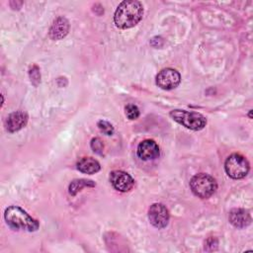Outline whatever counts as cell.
<instances>
[{
  "label": "cell",
  "mask_w": 253,
  "mask_h": 253,
  "mask_svg": "<svg viewBox=\"0 0 253 253\" xmlns=\"http://www.w3.org/2000/svg\"><path fill=\"white\" fill-rule=\"evenodd\" d=\"M218 245V241L216 238H213V237H211L209 239H207L206 243H205V250H208L209 247H211L209 249V251H212V250H215L216 247Z\"/></svg>",
  "instance_id": "cell-19"
},
{
  "label": "cell",
  "mask_w": 253,
  "mask_h": 253,
  "mask_svg": "<svg viewBox=\"0 0 253 253\" xmlns=\"http://www.w3.org/2000/svg\"><path fill=\"white\" fill-rule=\"evenodd\" d=\"M126 116L128 120H136L139 117V110L135 105L129 104L125 108Z\"/></svg>",
  "instance_id": "cell-15"
},
{
  "label": "cell",
  "mask_w": 253,
  "mask_h": 253,
  "mask_svg": "<svg viewBox=\"0 0 253 253\" xmlns=\"http://www.w3.org/2000/svg\"><path fill=\"white\" fill-rule=\"evenodd\" d=\"M143 16V6L139 1H123L114 14V23L117 28L126 30L137 25Z\"/></svg>",
  "instance_id": "cell-1"
},
{
  "label": "cell",
  "mask_w": 253,
  "mask_h": 253,
  "mask_svg": "<svg viewBox=\"0 0 253 253\" xmlns=\"http://www.w3.org/2000/svg\"><path fill=\"white\" fill-rule=\"evenodd\" d=\"M148 219L156 228H164L169 222V211L160 203L152 204L148 210Z\"/></svg>",
  "instance_id": "cell-7"
},
{
  "label": "cell",
  "mask_w": 253,
  "mask_h": 253,
  "mask_svg": "<svg viewBox=\"0 0 253 253\" xmlns=\"http://www.w3.org/2000/svg\"><path fill=\"white\" fill-rule=\"evenodd\" d=\"M91 148L94 152H96L98 154H102L103 149H104V144L99 137H95L91 140Z\"/></svg>",
  "instance_id": "cell-18"
},
{
  "label": "cell",
  "mask_w": 253,
  "mask_h": 253,
  "mask_svg": "<svg viewBox=\"0 0 253 253\" xmlns=\"http://www.w3.org/2000/svg\"><path fill=\"white\" fill-rule=\"evenodd\" d=\"M76 166L80 172L90 175L97 173L101 169L100 163L92 157H83L79 159Z\"/></svg>",
  "instance_id": "cell-13"
},
{
  "label": "cell",
  "mask_w": 253,
  "mask_h": 253,
  "mask_svg": "<svg viewBox=\"0 0 253 253\" xmlns=\"http://www.w3.org/2000/svg\"><path fill=\"white\" fill-rule=\"evenodd\" d=\"M156 85L163 90H172L181 82L180 73L173 68H164L158 72L155 78Z\"/></svg>",
  "instance_id": "cell-6"
},
{
  "label": "cell",
  "mask_w": 253,
  "mask_h": 253,
  "mask_svg": "<svg viewBox=\"0 0 253 253\" xmlns=\"http://www.w3.org/2000/svg\"><path fill=\"white\" fill-rule=\"evenodd\" d=\"M98 127L106 135H112L114 133V126L107 121H99Z\"/></svg>",
  "instance_id": "cell-17"
},
{
  "label": "cell",
  "mask_w": 253,
  "mask_h": 253,
  "mask_svg": "<svg viewBox=\"0 0 253 253\" xmlns=\"http://www.w3.org/2000/svg\"><path fill=\"white\" fill-rule=\"evenodd\" d=\"M249 118H250V119H252V116H251V111L249 112Z\"/></svg>",
  "instance_id": "cell-20"
},
{
  "label": "cell",
  "mask_w": 253,
  "mask_h": 253,
  "mask_svg": "<svg viewBox=\"0 0 253 253\" xmlns=\"http://www.w3.org/2000/svg\"><path fill=\"white\" fill-rule=\"evenodd\" d=\"M190 188L195 196L201 199H208L214 194L217 189V184L215 179L211 175L199 173L191 179Z\"/></svg>",
  "instance_id": "cell-3"
},
{
  "label": "cell",
  "mask_w": 253,
  "mask_h": 253,
  "mask_svg": "<svg viewBox=\"0 0 253 253\" xmlns=\"http://www.w3.org/2000/svg\"><path fill=\"white\" fill-rule=\"evenodd\" d=\"M229 222L236 228H244L251 223V215L247 210L232 209L228 214Z\"/></svg>",
  "instance_id": "cell-10"
},
{
  "label": "cell",
  "mask_w": 253,
  "mask_h": 253,
  "mask_svg": "<svg viewBox=\"0 0 253 253\" xmlns=\"http://www.w3.org/2000/svg\"><path fill=\"white\" fill-rule=\"evenodd\" d=\"M169 115L175 122L192 130H201L207 125V119L197 112L176 109L171 111Z\"/></svg>",
  "instance_id": "cell-4"
},
{
  "label": "cell",
  "mask_w": 253,
  "mask_h": 253,
  "mask_svg": "<svg viewBox=\"0 0 253 253\" xmlns=\"http://www.w3.org/2000/svg\"><path fill=\"white\" fill-rule=\"evenodd\" d=\"M68 31H69L68 20L64 17H58L52 22L48 34L51 40L59 41V40H62L64 37H66V35L68 34Z\"/></svg>",
  "instance_id": "cell-11"
},
{
  "label": "cell",
  "mask_w": 253,
  "mask_h": 253,
  "mask_svg": "<svg viewBox=\"0 0 253 253\" xmlns=\"http://www.w3.org/2000/svg\"><path fill=\"white\" fill-rule=\"evenodd\" d=\"M137 156L144 161H149V160H154L159 157L160 150L158 144L152 140V139H145L142 140L136 150Z\"/></svg>",
  "instance_id": "cell-9"
},
{
  "label": "cell",
  "mask_w": 253,
  "mask_h": 253,
  "mask_svg": "<svg viewBox=\"0 0 253 253\" xmlns=\"http://www.w3.org/2000/svg\"><path fill=\"white\" fill-rule=\"evenodd\" d=\"M29 75H30V78H31V82L35 86H37L41 82V73H40V69L37 65H33L30 68Z\"/></svg>",
  "instance_id": "cell-16"
},
{
  "label": "cell",
  "mask_w": 253,
  "mask_h": 253,
  "mask_svg": "<svg viewBox=\"0 0 253 253\" xmlns=\"http://www.w3.org/2000/svg\"><path fill=\"white\" fill-rule=\"evenodd\" d=\"M4 218L6 223L16 230L32 232L38 230L40 227L39 221L18 206H11L7 208L4 211Z\"/></svg>",
  "instance_id": "cell-2"
},
{
  "label": "cell",
  "mask_w": 253,
  "mask_h": 253,
  "mask_svg": "<svg viewBox=\"0 0 253 253\" xmlns=\"http://www.w3.org/2000/svg\"><path fill=\"white\" fill-rule=\"evenodd\" d=\"M85 187H95V183L91 180L87 179H75L69 185V194L71 196H75L78 192H80Z\"/></svg>",
  "instance_id": "cell-14"
},
{
  "label": "cell",
  "mask_w": 253,
  "mask_h": 253,
  "mask_svg": "<svg viewBox=\"0 0 253 253\" xmlns=\"http://www.w3.org/2000/svg\"><path fill=\"white\" fill-rule=\"evenodd\" d=\"M110 182L113 187L120 192H128L134 185L132 177L125 171L114 170L110 173Z\"/></svg>",
  "instance_id": "cell-8"
},
{
  "label": "cell",
  "mask_w": 253,
  "mask_h": 253,
  "mask_svg": "<svg viewBox=\"0 0 253 253\" xmlns=\"http://www.w3.org/2000/svg\"><path fill=\"white\" fill-rule=\"evenodd\" d=\"M28 122V115L23 111L11 113L6 120V128L9 132H15L23 128Z\"/></svg>",
  "instance_id": "cell-12"
},
{
  "label": "cell",
  "mask_w": 253,
  "mask_h": 253,
  "mask_svg": "<svg viewBox=\"0 0 253 253\" xmlns=\"http://www.w3.org/2000/svg\"><path fill=\"white\" fill-rule=\"evenodd\" d=\"M249 162L247 159L237 153L229 155L224 162V170L232 179H242L249 172Z\"/></svg>",
  "instance_id": "cell-5"
}]
</instances>
